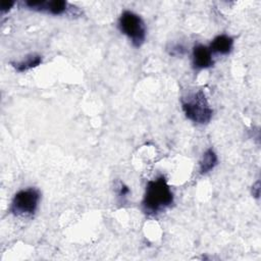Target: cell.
<instances>
[{
    "label": "cell",
    "instance_id": "6da1fadb",
    "mask_svg": "<svg viewBox=\"0 0 261 261\" xmlns=\"http://www.w3.org/2000/svg\"><path fill=\"white\" fill-rule=\"evenodd\" d=\"M172 203L173 193L163 175L147 182L142 201V207L146 214L156 215L165 210Z\"/></svg>",
    "mask_w": 261,
    "mask_h": 261
},
{
    "label": "cell",
    "instance_id": "7a4b0ae2",
    "mask_svg": "<svg viewBox=\"0 0 261 261\" xmlns=\"http://www.w3.org/2000/svg\"><path fill=\"white\" fill-rule=\"evenodd\" d=\"M181 108L187 118L198 124L208 123L213 114V110L203 90H198L182 97Z\"/></svg>",
    "mask_w": 261,
    "mask_h": 261
},
{
    "label": "cell",
    "instance_id": "3957f363",
    "mask_svg": "<svg viewBox=\"0 0 261 261\" xmlns=\"http://www.w3.org/2000/svg\"><path fill=\"white\" fill-rule=\"evenodd\" d=\"M118 28L130 40L134 47L139 48L144 44L146 40V25L137 13L124 10L118 19Z\"/></svg>",
    "mask_w": 261,
    "mask_h": 261
},
{
    "label": "cell",
    "instance_id": "277c9868",
    "mask_svg": "<svg viewBox=\"0 0 261 261\" xmlns=\"http://www.w3.org/2000/svg\"><path fill=\"white\" fill-rule=\"evenodd\" d=\"M41 193L36 188H27L18 191L10 205V212L15 216H32L38 209Z\"/></svg>",
    "mask_w": 261,
    "mask_h": 261
},
{
    "label": "cell",
    "instance_id": "5b68a950",
    "mask_svg": "<svg viewBox=\"0 0 261 261\" xmlns=\"http://www.w3.org/2000/svg\"><path fill=\"white\" fill-rule=\"evenodd\" d=\"M24 6L35 11L47 12L52 15L63 14L68 9V3L62 0L45 1V0H27L23 2Z\"/></svg>",
    "mask_w": 261,
    "mask_h": 261
},
{
    "label": "cell",
    "instance_id": "8992f818",
    "mask_svg": "<svg viewBox=\"0 0 261 261\" xmlns=\"http://www.w3.org/2000/svg\"><path fill=\"white\" fill-rule=\"evenodd\" d=\"M192 63L196 69H205L211 67L214 61L209 47L202 44L195 45L192 52Z\"/></svg>",
    "mask_w": 261,
    "mask_h": 261
},
{
    "label": "cell",
    "instance_id": "52a82bcc",
    "mask_svg": "<svg viewBox=\"0 0 261 261\" xmlns=\"http://www.w3.org/2000/svg\"><path fill=\"white\" fill-rule=\"evenodd\" d=\"M232 47H233L232 37L225 35V34H221V35L216 36L212 40L209 49L211 52L226 55V54L230 53V51L232 50Z\"/></svg>",
    "mask_w": 261,
    "mask_h": 261
},
{
    "label": "cell",
    "instance_id": "ba28073f",
    "mask_svg": "<svg viewBox=\"0 0 261 261\" xmlns=\"http://www.w3.org/2000/svg\"><path fill=\"white\" fill-rule=\"evenodd\" d=\"M42 63V56L39 54H30L24 59L18 62H11V65L15 68L18 72L27 71L31 68L37 67Z\"/></svg>",
    "mask_w": 261,
    "mask_h": 261
},
{
    "label": "cell",
    "instance_id": "9c48e42d",
    "mask_svg": "<svg viewBox=\"0 0 261 261\" xmlns=\"http://www.w3.org/2000/svg\"><path fill=\"white\" fill-rule=\"evenodd\" d=\"M217 162H218V158L216 153L211 148L207 149L200 160V167H199L200 173L205 174L209 172L217 165Z\"/></svg>",
    "mask_w": 261,
    "mask_h": 261
},
{
    "label": "cell",
    "instance_id": "30bf717a",
    "mask_svg": "<svg viewBox=\"0 0 261 261\" xmlns=\"http://www.w3.org/2000/svg\"><path fill=\"white\" fill-rule=\"evenodd\" d=\"M167 52L171 56H182L186 53V48L181 44H172L170 47L167 48Z\"/></svg>",
    "mask_w": 261,
    "mask_h": 261
},
{
    "label": "cell",
    "instance_id": "8fae6325",
    "mask_svg": "<svg viewBox=\"0 0 261 261\" xmlns=\"http://www.w3.org/2000/svg\"><path fill=\"white\" fill-rule=\"evenodd\" d=\"M117 188H118V192H117V196L118 197H120V198H125V197H127V195L129 194V189H128V187L127 186H125L123 182H121V181H119L118 182V186H117Z\"/></svg>",
    "mask_w": 261,
    "mask_h": 261
},
{
    "label": "cell",
    "instance_id": "7c38bea8",
    "mask_svg": "<svg viewBox=\"0 0 261 261\" xmlns=\"http://www.w3.org/2000/svg\"><path fill=\"white\" fill-rule=\"evenodd\" d=\"M14 4H15L14 1H1L0 2V10H1V12L2 13L8 12L13 7Z\"/></svg>",
    "mask_w": 261,
    "mask_h": 261
}]
</instances>
